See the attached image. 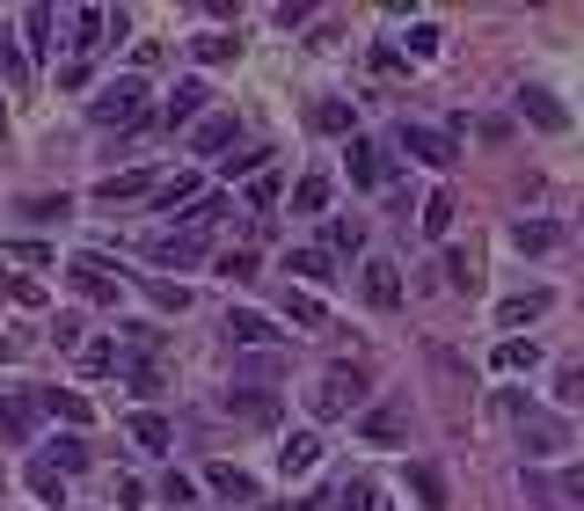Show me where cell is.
Listing matches in <instances>:
<instances>
[{"mask_svg": "<svg viewBox=\"0 0 584 511\" xmlns=\"http://www.w3.org/2000/svg\"><path fill=\"white\" fill-rule=\"evenodd\" d=\"M315 460H321V439H315V431H285V446H278V476L285 482L315 476Z\"/></svg>", "mask_w": 584, "mask_h": 511, "instance_id": "obj_10", "label": "cell"}, {"mask_svg": "<svg viewBox=\"0 0 584 511\" xmlns=\"http://www.w3.org/2000/svg\"><path fill=\"white\" fill-rule=\"evenodd\" d=\"M409 490H417V504H424V511H445V476H439V468H431V460H409Z\"/></svg>", "mask_w": 584, "mask_h": 511, "instance_id": "obj_24", "label": "cell"}, {"mask_svg": "<svg viewBox=\"0 0 584 511\" xmlns=\"http://www.w3.org/2000/svg\"><path fill=\"white\" fill-rule=\"evenodd\" d=\"M234 140H242V124L213 110V117H205V124L191 132V154H219V161H227V146H234Z\"/></svg>", "mask_w": 584, "mask_h": 511, "instance_id": "obj_19", "label": "cell"}, {"mask_svg": "<svg viewBox=\"0 0 584 511\" xmlns=\"http://www.w3.org/2000/svg\"><path fill=\"white\" fill-rule=\"evenodd\" d=\"M315 124L321 132H351V103H315Z\"/></svg>", "mask_w": 584, "mask_h": 511, "instance_id": "obj_45", "label": "cell"}, {"mask_svg": "<svg viewBox=\"0 0 584 511\" xmlns=\"http://www.w3.org/2000/svg\"><path fill=\"white\" fill-rule=\"evenodd\" d=\"M219 176H248V183H256V176H264V146H248V154H227V161H219Z\"/></svg>", "mask_w": 584, "mask_h": 511, "instance_id": "obj_42", "label": "cell"}, {"mask_svg": "<svg viewBox=\"0 0 584 511\" xmlns=\"http://www.w3.org/2000/svg\"><path fill=\"white\" fill-rule=\"evenodd\" d=\"M0 358H22V336H8V329H0Z\"/></svg>", "mask_w": 584, "mask_h": 511, "instance_id": "obj_51", "label": "cell"}, {"mask_svg": "<svg viewBox=\"0 0 584 511\" xmlns=\"http://www.w3.org/2000/svg\"><path fill=\"white\" fill-rule=\"evenodd\" d=\"M0 140H8V110H0Z\"/></svg>", "mask_w": 584, "mask_h": 511, "instance_id": "obj_53", "label": "cell"}, {"mask_svg": "<svg viewBox=\"0 0 584 511\" xmlns=\"http://www.w3.org/2000/svg\"><path fill=\"white\" fill-rule=\"evenodd\" d=\"M219 278H227V285H248V278H256V256H248V248H227V256H219Z\"/></svg>", "mask_w": 584, "mask_h": 511, "instance_id": "obj_44", "label": "cell"}, {"mask_svg": "<svg viewBox=\"0 0 584 511\" xmlns=\"http://www.w3.org/2000/svg\"><path fill=\"white\" fill-rule=\"evenodd\" d=\"M278 321H270V315H256V307H234V315H227V344H242V351H256V344H278Z\"/></svg>", "mask_w": 584, "mask_h": 511, "instance_id": "obj_11", "label": "cell"}, {"mask_svg": "<svg viewBox=\"0 0 584 511\" xmlns=\"http://www.w3.org/2000/svg\"><path fill=\"white\" fill-rule=\"evenodd\" d=\"M285 278H300V285H329V278H337V264H329L321 248H293V256H285Z\"/></svg>", "mask_w": 584, "mask_h": 511, "instance_id": "obj_28", "label": "cell"}, {"mask_svg": "<svg viewBox=\"0 0 584 511\" xmlns=\"http://www.w3.org/2000/svg\"><path fill=\"white\" fill-rule=\"evenodd\" d=\"M555 307V293L549 285H533V293H512V300L496 307V329H526V321H541Z\"/></svg>", "mask_w": 584, "mask_h": 511, "instance_id": "obj_13", "label": "cell"}, {"mask_svg": "<svg viewBox=\"0 0 584 511\" xmlns=\"http://www.w3.org/2000/svg\"><path fill=\"white\" fill-rule=\"evenodd\" d=\"M490 366L496 372H533V366H541V344H533V336H504Z\"/></svg>", "mask_w": 584, "mask_h": 511, "instance_id": "obj_29", "label": "cell"}, {"mask_svg": "<svg viewBox=\"0 0 584 511\" xmlns=\"http://www.w3.org/2000/svg\"><path fill=\"white\" fill-rule=\"evenodd\" d=\"M197 256H205V227H183V234H146V264L183 270V264H197Z\"/></svg>", "mask_w": 584, "mask_h": 511, "instance_id": "obj_8", "label": "cell"}, {"mask_svg": "<svg viewBox=\"0 0 584 511\" xmlns=\"http://www.w3.org/2000/svg\"><path fill=\"white\" fill-rule=\"evenodd\" d=\"M37 417H44V402H37V395H8V402H0V431H8L16 446H30Z\"/></svg>", "mask_w": 584, "mask_h": 511, "instance_id": "obj_17", "label": "cell"}, {"mask_svg": "<svg viewBox=\"0 0 584 511\" xmlns=\"http://www.w3.org/2000/svg\"><path fill=\"white\" fill-rule=\"evenodd\" d=\"M227 409L242 423H278V395H256V388H227Z\"/></svg>", "mask_w": 584, "mask_h": 511, "instance_id": "obj_26", "label": "cell"}, {"mask_svg": "<svg viewBox=\"0 0 584 511\" xmlns=\"http://www.w3.org/2000/svg\"><path fill=\"white\" fill-rule=\"evenodd\" d=\"M30 490L44 497V504H66V476H59L52 460H30Z\"/></svg>", "mask_w": 584, "mask_h": 511, "instance_id": "obj_37", "label": "cell"}, {"mask_svg": "<svg viewBox=\"0 0 584 511\" xmlns=\"http://www.w3.org/2000/svg\"><path fill=\"white\" fill-rule=\"evenodd\" d=\"M439 52V30H431V22H417V30H409V59H431Z\"/></svg>", "mask_w": 584, "mask_h": 511, "instance_id": "obj_48", "label": "cell"}, {"mask_svg": "<svg viewBox=\"0 0 584 511\" xmlns=\"http://www.w3.org/2000/svg\"><path fill=\"white\" fill-rule=\"evenodd\" d=\"M351 183L358 191H388L395 183V154L380 140H351Z\"/></svg>", "mask_w": 584, "mask_h": 511, "instance_id": "obj_7", "label": "cell"}, {"mask_svg": "<svg viewBox=\"0 0 584 511\" xmlns=\"http://www.w3.org/2000/svg\"><path fill=\"white\" fill-rule=\"evenodd\" d=\"M285 321H293V329H321L329 315H321L315 293H300V285H293V293H285Z\"/></svg>", "mask_w": 584, "mask_h": 511, "instance_id": "obj_35", "label": "cell"}, {"mask_svg": "<svg viewBox=\"0 0 584 511\" xmlns=\"http://www.w3.org/2000/svg\"><path fill=\"white\" fill-rule=\"evenodd\" d=\"M52 8H44V0H37V8H22V37H30V52H52Z\"/></svg>", "mask_w": 584, "mask_h": 511, "instance_id": "obj_36", "label": "cell"}, {"mask_svg": "<svg viewBox=\"0 0 584 511\" xmlns=\"http://www.w3.org/2000/svg\"><path fill=\"white\" fill-rule=\"evenodd\" d=\"M37 402H44V417L73 423V431H81V423L95 417V409H89V395H73V388H44V395H37Z\"/></svg>", "mask_w": 584, "mask_h": 511, "instance_id": "obj_23", "label": "cell"}, {"mask_svg": "<svg viewBox=\"0 0 584 511\" xmlns=\"http://www.w3.org/2000/svg\"><path fill=\"white\" fill-rule=\"evenodd\" d=\"M205 490L227 497V504H256V476L234 468V460H213V468H205Z\"/></svg>", "mask_w": 584, "mask_h": 511, "instance_id": "obj_12", "label": "cell"}, {"mask_svg": "<svg viewBox=\"0 0 584 511\" xmlns=\"http://www.w3.org/2000/svg\"><path fill=\"white\" fill-rule=\"evenodd\" d=\"M161 191V176H146V168H124V176H103L95 183V197L103 205H124V197H154Z\"/></svg>", "mask_w": 584, "mask_h": 511, "instance_id": "obj_18", "label": "cell"}, {"mask_svg": "<svg viewBox=\"0 0 584 511\" xmlns=\"http://www.w3.org/2000/svg\"><path fill=\"white\" fill-rule=\"evenodd\" d=\"M563 446H570L563 417H541V409H526V417H519V453H526V460H555Z\"/></svg>", "mask_w": 584, "mask_h": 511, "instance_id": "obj_6", "label": "cell"}, {"mask_svg": "<svg viewBox=\"0 0 584 511\" xmlns=\"http://www.w3.org/2000/svg\"><path fill=\"white\" fill-rule=\"evenodd\" d=\"M52 344H59V351H81V315H59V329H52Z\"/></svg>", "mask_w": 584, "mask_h": 511, "instance_id": "obj_49", "label": "cell"}, {"mask_svg": "<svg viewBox=\"0 0 584 511\" xmlns=\"http://www.w3.org/2000/svg\"><path fill=\"white\" fill-rule=\"evenodd\" d=\"M205 81H176V89H168V110H161V117H168V132H176V124H205Z\"/></svg>", "mask_w": 584, "mask_h": 511, "instance_id": "obj_14", "label": "cell"}, {"mask_svg": "<svg viewBox=\"0 0 584 511\" xmlns=\"http://www.w3.org/2000/svg\"><path fill=\"white\" fill-rule=\"evenodd\" d=\"M453 212H461V205H453V191H431L424 197V234H431V242H445V234H453Z\"/></svg>", "mask_w": 584, "mask_h": 511, "instance_id": "obj_34", "label": "cell"}, {"mask_svg": "<svg viewBox=\"0 0 584 511\" xmlns=\"http://www.w3.org/2000/svg\"><path fill=\"white\" fill-rule=\"evenodd\" d=\"M103 44H110V8H95V0L73 8V52L89 59V52H103Z\"/></svg>", "mask_w": 584, "mask_h": 511, "instance_id": "obj_15", "label": "cell"}, {"mask_svg": "<svg viewBox=\"0 0 584 511\" xmlns=\"http://www.w3.org/2000/svg\"><path fill=\"white\" fill-rule=\"evenodd\" d=\"M66 191H59V197H22V219H37V227H44V219H66Z\"/></svg>", "mask_w": 584, "mask_h": 511, "instance_id": "obj_43", "label": "cell"}, {"mask_svg": "<svg viewBox=\"0 0 584 511\" xmlns=\"http://www.w3.org/2000/svg\"><path fill=\"white\" fill-rule=\"evenodd\" d=\"M197 197H205V191H197V176H161V191H154V212H191L197 205Z\"/></svg>", "mask_w": 584, "mask_h": 511, "instance_id": "obj_33", "label": "cell"}, {"mask_svg": "<svg viewBox=\"0 0 584 511\" xmlns=\"http://www.w3.org/2000/svg\"><path fill=\"white\" fill-rule=\"evenodd\" d=\"M358 285H366V300H372V307H402V264H395V256H366Z\"/></svg>", "mask_w": 584, "mask_h": 511, "instance_id": "obj_9", "label": "cell"}, {"mask_svg": "<svg viewBox=\"0 0 584 511\" xmlns=\"http://www.w3.org/2000/svg\"><path fill=\"white\" fill-rule=\"evenodd\" d=\"M124 431H132V446H140V453H168V446H176L168 417H154V409H140V417L124 423Z\"/></svg>", "mask_w": 584, "mask_h": 511, "instance_id": "obj_21", "label": "cell"}, {"mask_svg": "<svg viewBox=\"0 0 584 511\" xmlns=\"http://www.w3.org/2000/svg\"><path fill=\"white\" fill-rule=\"evenodd\" d=\"M44 460H52L59 476H81V468H89V439H81V431H66V439L44 446Z\"/></svg>", "mask_w": 584, "mask_h": 511, "instance_id": "obj_30", "label": "cell"}, {"mask_svg": "<svg viewBox=\"0 0 584 511\" xmlns=\"http://www.w3.org/2000/svg\"><path fill=\"white\" fill-rule=\"evenodd\" d=\"M66 278H73V293H81V300H95V307H117V300H124L117 264H110V256H95V248H81V256H73Z\"/></svg>", "mask_w": 584, "mask_h": 511, "instance_id": "obj_3", "label": "cell"}, {"mask_svg": "<svg viewBox=\"0 0 584 511\" xmlns=\"http://www.w3.org/2000/svg\"><path fill=\"white\" fill-rule=\"evenodd\" d=\"M0 73H8V81H30V59H22L8 37H0Z\"/></svg>", "mask_w": 584, "mask_h": 511, "instance_id": "obj_47", "label": "cell"}, {"mask_svg": "<svg viewBox=\"0 0 584 511\" xmlns=\"http://www.w3.org/2000/svg\"><path fill=\"white\" fill-rule=\"evenodd\" d=\"M358 402H366V372H358V366H329L315 388H307V409H315V423L358 417Z\"/></svg>", "mask_w": 584, "mask_h": 511, "instance_id": "obj_1", "label": "cell"}, {"mask_svg": "<svg viewBox=\"0 0 584 511\" xmlns=\"http://www.w3.org/2000/svg\"><path fill=\"white\" fill-rule=\"evenodd\" d=\"M117 336H95V344H81V372H89V380H110V372H117Z\"/></svg>", "mask_w": 584, "mask_h": 511, "instance_id": "obj_31", "label": "cell"}, {"mask_svg": "<svg viewBox=\"0 0 584 511\" xmlns=\"http://www.w3.org/2000/svg\"><path fill=\"white\" fill-rule=\"evenodd\" d=\"M278 176H270V168H264V176H256V183H248V205H256V212H270V205H278Z\"/></svg>", "mask_w": 584, "mask_h": 511, "instance_id": "obj_46", "label": "cell"}, {"mask_svg": "<svg viewBox=\"0 0 584 511\" xmlns=\"http://www.w3.org/2000/svg\"><path fill=\"white\" fill-rule=\"evenodd\" d=\"M555 242H563L555 219H512V248H519V256H549Z\"/></svg>", "mask_w": 584, "mask_h": 511, "instance_id": "obj_20", "label": "cell"}, {"mask_svg": "<svg viewBox=\"0 0 584 511\" xmlns=\"http://www.w3.org/2000/svg\"><path fill=\"white\" fill-rule=\"evenodd\" d=\"M445 285H453V293H475V285H482V270L468 264L461 248H445Z\"/></svg>", "mask_w": 584, "mask_h": 511, "instance_id": "obj_39", "label": "cell"}, {"mask_svg": "<svg viewBox=\"0 0 584 511\" xmlns=\"http://www.w3.org/2000/svg\"><path fill=\"white\" fill-rule=\"evenodd\" d=\"M161 504L191 511V504H197V482H191V476H176V468H168V476H161Z\"/></svg>", "mask_w": 584, "mask_h": 511, "instance_id": "obj_41", "label": "cell"}, {"mask_svg": "<svg viewBox=\"0 0 584 511\" xmlns=\"http://www.w3.org/2000/svg\"><path fill=\"white\" fill-rule=\"evenodd\" d=\"M329 205V176H300L293 183V212H321Z\"/></svg>", "mask_w": 584, "mask_h": 511, "instance_id": "obj_38", "label": "cell"}, {"mask_svg": "<svg viewBox=\"0 0 584 511\" xmlns=\"http://www.w3.org/2000/svg\"><path fill=\"white\" fill-rule=\"evenodd\" d=\"M321 504H329V511H380V490H372L366 476H344L337 490L321 497Z\"/></svg>", "mask_w": 584, "mask_h": 511, "instance_id": "obj_22", "label": "cell"}, {"mask_svg": "<svg viewBox=\"0 0 584 511\" xmlns=\"http://www.w3.org/2000/svg\"><path fill=\"white\" fill-rule=\"evenodd\" d=\"M519 110H526V117L541 124V132H570V110L555 103L549 89H526V95H519Z\"/></svg>", "mask_w": 584, "mask_h": 511, "instance_id": "obj_25", "label": "cell"}, {"mask_svg": "<svg viewBox=\"0 0 584 511\" xmlns=\"http://www.w3.org/2000/svg\"><path fill=\"white\" fill-rule=\"evenodd\" d=\"M191 52H197V67H227V59H242V37L234 30H205V37H191Z\"/></svg>", "mask_w": 584, "mask_h": 511, "instance_id": "obj_27", "label": "cell"}, {"mask_svg": "<svg viewBox=\"0 0 584 511\" xmlns=\"http://www.w3.org/2000/svg\"><path fill=\"white\" fill-rule=\"evenodd\" d=\"M563 497H577V504H584V476H563Z\"/></svg>", "mask_w": 584, "mask_h": 511, "instance_id": "obj_52", "label": "cell"}, {"mask_svg": "<svg viewBox=\"0 0 584 511\" xmlns=\"http://www.w3.org/2000/svg\"><path fill=\"white\" fill-rule=\"evenodd\" d=\"M89 117L103 124V132H132V124L146 117V81H140V73L103 81V89H95V103H89Z\"/></svg>", "mask_w": 584, "mask_h": 511, "instance_id": "obj_2", "label": "cell"}, {"mask_svg": "<svg viewBox=\"0 0 584 511\" xmlns=\"http://www.w3.org/2000/svg\"><path fill=\"white\" fill-rule=\"evenodd\" d=\"M358 439H366V446H402V439H409V395L372 402L366 417H358Z\"/></svg>", "mask_w": 584, "mask_h": 511, "instance_id": "obj_4", "label": "cell"}, {"mask_svg": "<svg viewBox=\"0 0 584 511\" xmlns=\"http://www.w3.org/2000/svg\"><path fill=\"white\" fill-rule=\"evenodd\" d=\"M146 300H154L161 315H183V307H191V293H183V285H168V278H146Z\"/></svg>", "mask_w": 584, "mask_h": 511, "instance_id": "obj_40", "label": "cell"}, {"mask_svg": "<svg viewBox=\"0 0 584 511\" xmlns=\"http://www.w3.org/2000/svg\"><path fill=\"white\" fill-rule=\"evenodd\" d=\"M555 402H563V409H584V351L555 366Z\"/></svg>", "mask_w": 584, "mask_h": 511, "instance_id": "obj_32", "label": "cell"}, {"mask_svg": "<svg viewBox=\"0 0 584 511\" xmlns=\"http://www.w3.org/2000/svg\"><path fill=\"white\" fill-rule=\"evenodd\" d=\"M402 154L424 161V168H453L461 146H453V132H439V124H402Z\"/></svg>", "mask_w": 584, "mask_h": 511, "instance_id": "obj_5", "label": "cell"}, {"mask_svg": "<svg viewBox=\"0 0 584 511\" xmlns=\"http://www.w3.org/2000/svg\"><path fill=\"white\" fill-rule=\"evenodd\" d=\"M16 293H22V278H16V270H0V300H16Z\"/></svg>", "mask_w": 584, "mask_h": 511, "instance_id": "obj_50", "label": "cell"}, {"mask_svg": "<svg viewBox=\"0 0 584 511\" xmlns=\"http://www.w3.org/2000/svg\"><path fill=\"white\" fill-rule=\"evenodd\" d=\"M321 256H329V264L366 256V227H358V219H329V227H321Z\"/></svg>", "mask_w": 584, "mask_h": 511, "instance_id": "obj_16", "label": "cell"}]
</instances>
